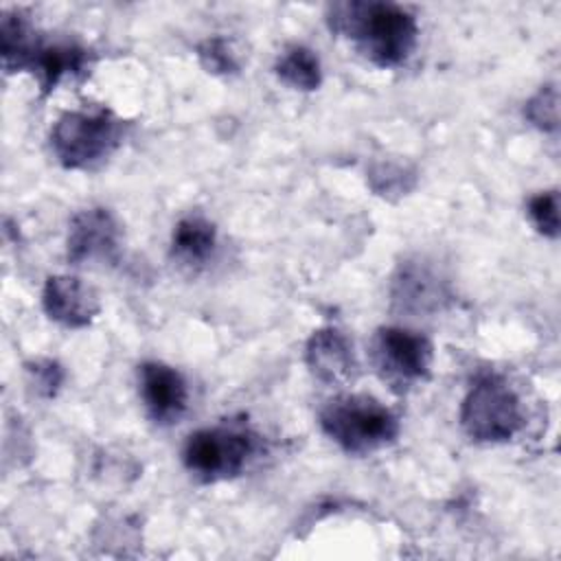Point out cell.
<instances>
[{
  "mask_svg": "<svg viewBox=\"0 0 561 561\" xmlns=\"http://www.w3.org/2000/svg\"><path fill=\"white\" fill-rule=\"evenodd\" d=\"M327 22L379 68L405 64L419 37L416 18L394 2H335L329 4Z\"/></svg>",
  "mask_w": 561,
  "mask_h": 561,
  "instance_id": "cell-1",
  "label": "cell"
},
{
  "mask_svg": "<svg viewBox=\"0 0 561 561\" xmlns=\"http://www.w3.org/2000/svg\"><path fill=\"white\" fill-rule=\"evenodd\" d=\"M445 298L443 280L416 263L401 265L392 283V300L403 311H430Z\"/></svg>",
  "mask_w": 561,
  "mask_h": 561,
  "instance_id": "cell-12",
  "label": "cell"
},
{
  "mask_svg": "<svg viewBox=\"0 0 561 561\" xmlns=\"http://www.w3.org/2000/svg\"><path fill=\"white\" fill-rule=\"evenodd\" d=\"M42 307L46 316L68 329H83L101 311L96 291L77 276H48L42 291Z\"/></svg>",
  "mask_w": 561,
  "mask_h": 561,
  "instance_id": "cell-10",
  "label": "cell"
},
{
  "mask_svg": "<svg viewBox=\"0 0 561 561\" xmlns=\"http://www.w3.org/2000/svg\"><path fill=\"white\" fill-rule=\"evenodd\" d=\"M138 390L149 419L158 425H173L188 405V388L180 370L164 362L138 366Z\"/></svg>",
  "mask_w": 561,
  "mask_h": 561,
  "instance_id": "cell-9",
  "label": "cell"
},
{
  "mask_svg": "<svg viewBox=\"0 0 561 561\" xmlns=\"http://www.w3.org/2000/svg\"><path fill=\"white\" fill-rule=\"evenodd\" d=\"M125 121L107 107L64 112L50 129V149L64 169H92L123 140Z\"/></svg>",
  "mask_w": 561,
  "mask_h": 561,
  "instance_id": "cell-3",
  "label": "cell"
},
{
  "mask_svg": "<svg viewBox=\"0 0 561 561\" xmlns=\"http://www.w3.org/2000/svg\"><path fill=\"white\" fill-rule=\"evenodd\" d=\"M274 72L276 77L291 85L294 90H302V92H311L318 90L322 83V66L318 55L302 44H291L287 46L276 64H274Z\"/></svg>",
  "mask_w": 561,
  "mask_h": 561,
  "instance_id": "cell-14",
  "label": "cell"
},
{
  "mask_svg": "<svg viewBox=\"0 0 561 561\" xmlns=\"http://www.w3.org/2000/svg\"><path fill=\"white\" fill-rule=\"evenodd\" d=\"M197 59L202 64V68L210 75H234L239 70V61L237 55L230 48V42L221 35L215 37H206L204 42H199L197 46Z\"/></svg>",
  "mask_w": 561,
  "mask_h": 561,
  "instance_id": "cell-15",
  "label": "cell"
},
{
  "mask_svg": "<svg viewBox=\"0 0 561 561\" xmlns=\"http://www.w3.org/2000/svg\"><path fill=\"white\" fill-rule=\"evenodd\" d=\"M92 66V53L77 42H42L33 33L15 57L4 66L7 72L28 70L37 77L44 94L53 92L66 77H83Z\"/></svg>",
  "mask_w": 561,
  "mask_h": 561,
  "instance_id": "cell-7",
  "label": "cell"
},
{
  "mask_svg": "<svg viewBox=\"0 0 561 561\" xmlns=\"http://www.w3.org/2000/svg\"><path fill=\"white\" fill-rule=\"evenodd\" d=\"M121 252V224L107 208L79 210L68 226L66 256L72 265L114 263Z\"/></svg>",
  "mask_w": 561,
  "mask_h": 561,
  "instance_id": "cell-8",
  "label": "cell"
},
{
  "mask_svg": "<svg viewBox=\"0 0 561 561\" xmlns=\"http://www.w3.org/2000/svg\"><path fill=\"white\" fill-rule=\"evenodd\" d=\"M217 245V228L202 215L180 219L171 234V256L186 267L204 265Z\"/></svg>",
  "mask_w": 561,
  "mask_h": 561,
  "instance_id": "cell-13",
  "label": "cell"
},
{
  "mask_svg": "<svg viewBox=\"0 0 561 561\" xmlns=\"http://www.w3.org/2000/svg\"><path fill=\"white\" fill-rule=\"evenodd\" d=\"M305 362L311 375L329 386L346 383L357 375L353 344L333 327H322L311 333L305 346Z\"/></svg>",
  "mask_w": 561,
  "mask_h": 561,
  "instance_id": "cell-11",
  "label": "cell"
},
{
  "mask_svg": "<svg viewBox=\"0 0 561 561\" xmlns=\"http://www.w3.org/2000/svg\"><path fill=\"white\" fill-rule=\"evenodd\" d=\"M524 116L541 131H557L559 127V92L557 85H543L526 103Z\"/></svg>",
  "mask_w": 561,
  "mask_h": 561,
  "instance_id": "cell-16",
  "label": "cell"
},
{
  "mask_svg": "<svg viewBox=\"0 0 561 561\" xmlns=\"http://www.w3.org/2000/svg\"><path fill=\"white\" fill-rule=\"evenodd\" d=\"M528 217L543 237H559V191H543L528 199Z\"/></svg>",
  "mask_w": 561,
  "mask_h": 561,
  "instance_id": "cell-17",
  "label": "cell"
},
{
  "mask_svg": "<svg viewBox=\"0 0 561 561\" xmlns=\"http://www.w3.org/2000/svg\"><path fill=\"white\" fill-rule=\"evenodd\" d=\"M524 423L515 390L497 375H480L460 405V425L471 440H511Z\"/></svg>",
  "mask_w": 561,
  "mask_h": 561,
  "instance_id": "cell-4",
  "label": "cell"
},
{
  "mask_svg": "<svg viewBox=\"0 0 561 561\" xmlns=\"http://www.w3.org/2000/svg\"><path fill=\"white\" fill-rule=\"evenodd\" d=\"M26 373L31 375V383L42 397H55L64 383V368L53 359H35L26 364Z\"/></svg>",
  "mask_w": 561,
  "mask_h": 561,
  "instance_id": "cell-18",
  "label": "cell"
},
{
  "mask_svg": "<svg viewBox=\"0 0 561 561\" xmlns=\"http://www.w3.org/2000/svg\"><path fill=\"white\" fill-rule=\"evenodd\" d=\"M256 436L245 427H204L193 432L182 449L184 467L202 482H217L239 476L252 454Z\"/></svg>",
  "mask_w": 561,
  "mask_h": 561,
  "instance_id": "cell-5",
  "label": "cell"
},
{
  "mask_svg": "<svg viewBox=\"0 0 561 561\" xmlns=\"http://www.w3.org/2000/svg\"><path fill=\"white\" fill-rule=\"evenodd\" d=\"M322 432L346 454L366 456L399 436V419L368 394H342L320 410Z\"/></svg>",
  "mask_w": 561,
  "mask_h": 561,
  "instance_id": "cell-2",
  "label": "cell"
},
{
  "mask_svg": "<svg viewBox=\"0 0 561 561\" xmlns=\"http://www.w3.org/2000/svg\"><path fill=\"white\" fill-rule=\"evenodd\" d=\"M370 357L377 375L394 392L403 394L430 377L432 342L403 327H381L370 342Z\"/></svg>",
  "mask_w": 561,
  "mask_h": 561,
  "instance_id": "cell-6",
  "label": "cell"
}]
</instances>
